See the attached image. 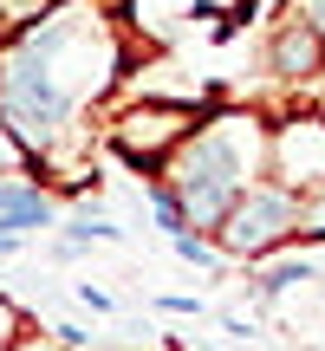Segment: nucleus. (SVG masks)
Listing matches in <instances>:
<instances>
[{
  "instance_id": "obj_3",
  "label": "nucleus",
  "mask_w": 325,
  "mask_h": 351,
  "mask_svg": "<svg viewBox=\"0 0 325 351\" xmlns=\"http://www.w3.org/2000/svg\"><path fill=\"white\" fill-rule=\"evenodd\" d=\"M195 124H202L195 98H156V91H143V98H130L124 111L104 117V150H111L117 163H130V169H162V156H169Z\"/></svg>"
},
{
  "instance_id": "obj_5",
  "label": "nucleus",
  "mask_w": 325,
  "mask_h": 351,
  "mask_svg": "<svg viewBox=\"0 0 325 351\" xmlns=\"http://www.w3.org/2000/svg\"><path fill=\"white\" fill-rule=\"evenodd\" d=\"M267 176L287 182L293 195H313L325 182V111L293 104V111L267 117Z\"/></svg>"
},
{
  "instance_id": "obj_13",
  "label": "nucleus",
  "mask_w": 325,
  "mask_h": 351,
  "mask_svg": "<svg viewBox=\"0 0 325 351\" xmlns=\"http://www.w3.org/2000/svg\"><path fill=\"white\" fill-rule=\"evenodd\" d=\"M52 339H59V345H91V332L85 326H52Z\"/></svg>"
},
{
  "instance_id": "obj_2",
  "label": "nucleus",
  "mask_w": 325,
  "mask_h": 351,
  "mask_svg": "<svg viewBox=\"0 0 325 351\" xmlns=\"http://www.w3.org/2000/svg\"><path fill=\"white\" fill-rule=\"evenodd\" d=\"M162 182L176 189L189 215V234H215L234 195L267 176V117L261 111H208L169 156H162Z\"/></svg>"
},
{
  "instance_id": "obj_9",
  "label": "nucleus",
  "mask_w": 325,
  "mask_h": 351,
  "mask_svg": "<svg viewBox=\"0 0 325 351\" xmlns=\"http://www.w3.org/2000/svg\"><path fill=\"white\" fill-rule=\"evenodd\" d=\"M91 241H117V228H111V215H72L65 221V234H59V254H85Z\"/></svg>"
},
{
  "instance_id": "obj_1",
  "label": "nucleus",
  "mask_w": 325,
  "mask_h": 351,
  "mask_svg": "<svg viewBox=\"0 0 325 351\" xmlns=\"http://www.w3.org/2000/svg\"><path fill=\"white\" fill-rule=\"evenodd\" d=\"M124 72L130 52L104 0H59L26 33L0 39V137L20 150L26 176L65 195L98 189L72 150L85 143V111H98Z\"/></svg>"
},
{
  "instance_id": "obj_12",
  "label": "nucleus",
  "mask_w": 325,
  "mask_h": 351,
  "mask_svg": "<svg viewBox=\"0 0 325 351\" xmlns=\"http://www.w3.org/2000/svg\"><path fill=\"white\" fill-rule=\"evenodd\" d=\"M287 7H293V13H306V20L319 26V39H325V0H287Z\"/></svg>"
},
{
  "instance_id": "obj_10",
  "label": "nucleus",
  "mask_w": 325,
  "mask_h": 351,
  "mask_svg": "<svg viewBox=\"0 0 325 351\" xmlns=\"http://www.w3.org/2000/svg\"><path fill=\"white\" fill-rule=\"evenodd\" d=\"M59 0H0V39H13V33H26V26L39 20V13H52Z\"/></svg>"
},
{
  "instance_id": "obj_4",
  "label": "nucleus",
  "mask_w": 325,
  "mask_h": 351,
  "mask_svg": "<svg viewBox=\"0 0 325 351\" xmlns=\"http://www.w3.org/2000/svg\"><path fill=\"white\" fill-rule=\"evenodd\" d=\"M215 241H221L228 261H261V254H280L287 241H300V195L274 176H254L234 195V208L215 221Z\"/></svg>"
},
{
  "instance_id": "obj_16",
  "label": "nucleus",
  "mask_w": 325,
  "mask_h": 351,
  "mask_svg": "<svg viewBox=\"0 0 325 351\" xmlns=\"http://www.w3.org/2000/svg\"><path fill=\"white\" fill-rule=\"evenodd\" d=\"M0 195H7V176H0Z\"/></svg>"
},
{
  "instance_id": "obj_14",
  "label": "nucleus",
  "mask_w": 325,
  "mask_h": 351,
  "mask_svg": "<svg viewBox=\"0 0 325 351\" xmlns=\"http://www.w3.org/2000/svg\"><path fill=\"white\" fill-rule=\"evenodd\" d=\"M78 300H85V306H98V313H111V293H104V287H78Z\"/></svg>"
},
{
  "instance_id": "obj_7",
  "label": "nucleus",
  "mask_w": 325,
  "mask_h": 351,
  "mask_svg": "<svg viewBox=\"0 0 325 351\" xmlns=\"http://www.w3.org/2000/svg\"><path fill=\"white\" fill-rule=\"evenodd\" d=\"M319 280V267H313V254H261V261H254V300H280V293H293V287H313Z\"/></svg>"
},
{
  "instance_id": "obj_8",
  "label": "nucleus",
  "mask_w": 325,
  "mask_h": 351,
  "mask_svg": "<svg viewBox=\"0 0 325 351\" xmlns=\"http://www.w3.org/2000/svg\"><path fill=\"white\" fill-rule=\"evenodd\" d=\"M143 208H150L156 215V228H162V234H189V215H182V202H176V189L169 182H162V176H150V182H143Z\"/></svg>"
},
{
  "instance_id": "obj_6",
  "label": "nucleus",
  "mask_w": 325,
  "mask_h": 351,
  "mask_svg": "<svg viewBox=\"0 0 325 351\" xmlns=\"http://www.w3.org/2000/svg\"><path fill=\"white\" fill-rule=\"evenodd\" d=\"M267 72L287 91H300V98H313L325 85V39H319V26L306 20V13L287 7V20L274 26V39H267Z\"/></svg>"
},
{
  "instance_id": "obj_11",
  "label": "nucleus",
  "mask_w": 325,
  "mask_h": 351,
  "mask_svg": "<svg viewBox=\"0 0 325 351\" xmlns=\"http://www.w3.org/2000/svg\"><path fill=\"white\" fill-rule=\"evenodd\" d=\"M13 345H26V313L0 293V351H13Z\"/></svg>"
},
{
  "instance_id": "obj_15",
  "label": "nucleus",
  "mask_w": 325,
  "mask_h": 351,
  "mask_svg": "<svg viewBox=\"0 0 325 351\" xmlns=\"http://www.w3.org/2000/svg\"><path fill=\"white\" fill-rule=\"evenodd\" d=\"M20 247V234H13V228H0V254H13Z\"/></svg>"
}]
</instances>
